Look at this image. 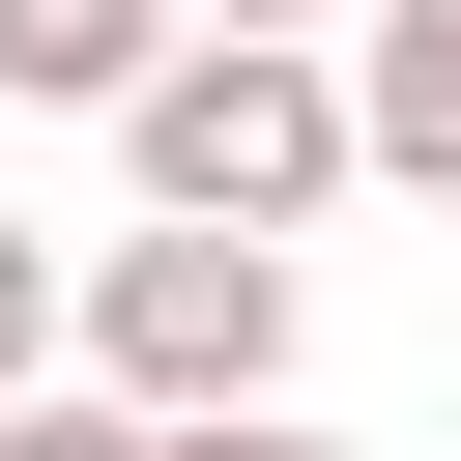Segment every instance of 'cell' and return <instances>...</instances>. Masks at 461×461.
<instances>
[{
    "label": "cell",
    "mask_w": 461,
    "mask_h": 461,
    "mask_svg": "<svg viewBox=\"0 0 461 461\" xmlns=\"http://www.w3.org/2000/svg\"><path fill=\"white\" fill-rule=\"evenodd\" d=\"M58 346H86V288H58V259H29V230H0V403H29V375H58Z\"/></svg>",
    "instance_id": "obj_5"
},
{
    "label": "cell",
    "mask_w": 461,
    "mask_h": 461,
    "mask_svg": "<svg viewBox=\"0 0 461 461\" xmlns=\"http://www.w3.org/2000/svg\"><path fill=\"white\" fill-rule=\"evenodd\" d=\"M346 86H375V173L461 202V0H346Z\"/></svg>",
    "instance_id": "obj_3"
},
{
    "label": "cell",
    "mask_w": 461,
    "mask_h": 461,
    "mask_svg": "<svg viewBox=\"0 0 461 461\" xmlns=\"http://www.w3.org/2000/svg\"><path fill=\"white\" fill-rule=\"evenodd\" d=\"M288 230H230V202H144L115 259H86V375L115 403H288Z\"/></svg>",
    "instance_id": "obj_2"
},
{
    "label": "cell",
    "mask_w": 461,
    "mask_h": 461,
    "mask_svg": "<svg viewBox=\"0 0 461 461\" xmlns=\"http://www.w3.org/2000/svg\"><path fill=\"white\" fill-rule=\"evenodd\" d=\"M173 29H202V0H0V86H29V115H115Z\"/></svg>",
    "instance_id": "obj_4"
},
{
    "label": "cell",
    "mask_w": 461,
    "mask_h": 461,
    "mask_svg": "<svg viewBox=\"0 0 461 461\" xmlns=\"http://www.w3.org/2000/svg\"><path fill=\"white\" fill-rule=\"evenodd\" d=\"M230 29H346V0H230Z\"/></svg>",
    "instance_id": "obj_6"
},
{
    "label": "cell",
    "mask_w": 461,
    "mask_h": 461,
    "mask_svg": "<svg viewBox=\"0 0 461 461\" xmlns=\"http://www.w3.org/2000/svg\"><path fill=\"white\" fill-rule=\"evenodd\" d=\"M115 173H144V202H230V230H317V202L375 173V86H346L317 29H230V0H202V29L115 86Z\"/></svg>",
    "instance_id": "obj_1"
}]
</instances>
